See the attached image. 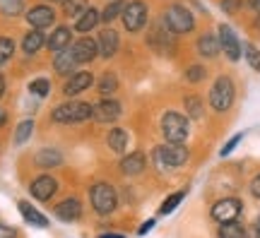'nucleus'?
<instances>
[{"label":"nucleus","instance_id":"c9c22d12","mask_svg":"<svg viewBox=\"0 0 260 238\" xmlns=\"http://www.w3.org/2000/svg\"><path fill=\"white\" fill-rule=\"evenodd\" d=\"M15 58V41L10 37H0V65L10 63Z\"/></svg>","mask_w":260,"mask_h":238},{"label":"nucleus","instance_id":"8fccbe9b","mask_svg":"<svg viewBox=\"0 0 260 238\" xmlns=\"http://www.w3.org/2000/svg\"><path fill=\"white\" fill-rule=\"evenodd\" d=\"M46 3H53V5H56V3H63V0H46Z\"/></svg>","mask_w":260,"mask_h":238},{"label":"nucleus","instance_id":"f257e3e1","mask_svg":"<svg viewBox=\"0 0 260 238\" xmlns=\"http://www.w3.org/2000/svg\"><path fill=\"white\" fill-rule=\"evenodd\" d=\"M89 118H92V104L77 99V96L58 104L51 111V120L58 125H77V123H84Z\"/></svg>","mask_w":260,"mask_h":238},{"label":"nucleus","instance_id":"423d86ee","mask_svg":"<svg viewBox=\"0 0 260 238\" xmlns=\"http://www.w3.org/2000/svg\"><path fill=\"white\" fill-rule=\"evenodd\" d=\"M161 135L167 142H186L188 135H190L188 116L178 113V111H167L161 116Z\"/></svg>","mask_w":260,"mask_h":238},{"label":"nucleus","instance_id":"79ce46f5","mask_svg":"<svg viewBox=\"0 0 260 238\" xmlns=\"http://www.w3.org/2000/svg\"><path fill=\"white\" fill-rule=\"evenodd\" d=\"M251 195L253 197H260V174L251 181Z\"/></svg>","mask_w":260,"mask_h":238},{"label":"nucleus","instance_id":"c756f323","mask_svg":"<svg viewBox=\"0 0 260 238\" xmlns=\"http://www.w3.org/2000/svg\"><path fill=\"white\" fill-rule=\"evenodd\" d=\"M34 128H37V125H34V120L31 118H24L22 123H17V128H15V138H12L15 140V145L22 147L24 142H29V138L34 135Z\"/></svg>","mask_w":260,"mask_h":238},{"label":"nucleus","instance_id":"a878e982","mask_svg":"<svg viewBox=\"0 0 260 238\" xmlns=\"http://www.w3.org/2000/svg\"><path fill=\"white\" fill-rule=\"evenodd\" d=\"M106 147L111 149L113 154H123V152L128 149V132H125V128L113 125V128L106 132Z\"/></svg>","mask_w":260,"mask_h":238},{"label":"nucleus","instance_id":"a19ab883","mask_svg":"<svg viewBox=\"0 0 260 238\" xmlns=\"http://www.w3.org/2000/svg\"><path fill=\"white\" fill-rule=\"evenodd\" d=\"M0 238H17V231L12 229V226H5V224H0Z\"/></svg>","mask_w":260,"mask_h":238},{"label":"nucleus","instance_id":"f3484780","mask_svg":"<svg viewBox=\"0 0 260 238\" xmlns=\"http://www.w3.org/2000/svg\"><path fill=\"white\" fill-rule=\"evenodd\" d=\"M58 190V181L53 178V176H37L34 181H31V185H29V192H31V197L34 200H41V202H46L51 200L53 195H56Z\"/></svg>","mask_w":260,"mask_h":238},{"label":"nucleus","instance_id":"ea45409f","mask_svg":"<svg viewBox=\"0 0 260 238\" xmlns=\"http://www.w3.org/2000/svg\"><path fill=\"white\" fill-rule=\"evenodd\" d=\"M243 140V132H239V135H234L232 140H229V142H226V145L222 147V149H219V154L222 156H229L234 152V149H236V147H239V142H241Z\"/></svg>","mask_w":260,"mask_h":238},{"label":"nucleus","instance_id":"1a4fd4ad","mask_svg":"<svg viewBox=\"0 0 260 238\" xmlns=\"http://www.w3.org/2000/svg\"><path fill=\"white\" fill-rule=\"evenodd\" d=\"M24 19L31 29H48L56 27L58 12L51 3H39V5H31L29 10H24Z\"/></svg>","mask_w":260,"mask_h":238},{"label":"nucleus","instance_id":"3c124183","mask_svg":"<svg viewBox=\"0 0 260 238\" xmlns=\"http://www.w3.org/2000/svg\"><path fill=\"white\" fill-rule=\"evenodd\" d=\"M258 229H260V221H258Z\"/></svg>","mask_w":260,"mask_h":238},{"label":"nucleus","instance_id":"7c9ffc66","mask_svg":"<svg viewBox=\"0 0 260 238\" xmlns=\"http://www.w3.org/2000/svg\"><path fill=\"white\" fill-rule=\"evenodd\" d=\"M29 94L39 96V99H46L48 94H51V80L48 77H34L29 82Z\"/></svg>","mask_w":260,"mask_h":238},{"label":"nucleus","instance_id":"5701e85b","mask_svg":"<svg viewBox=\"0 0 260 238\" xmlns=\"http://www.w3.org/2000/svg\"><path fill=\"white\" fill-rule=\"evenodd\" d=\"M121 89V80L116 70H104L102 77L96 80V92L99 96H116V92Z\"/></svg>","mask_w":260,"mask_h":238},{"label":"nucleus","instance_id":"09e8293b","mask_svg":"<svg viewBox=\"0 0 260 238\" xmlns=\"http://www.w3.org/2000/svg\"><path fill=\"white\" fill-rule=\"evenodd\" d=\"M253 27L260 31V12H255V22H253Z\"/></svg>","mask_w":260,"mask_h":238},{"label":"nucleus","instance_id":"4c0bfd02","mask_svg":"<svg viewBox=\"0 0 260 238\" xmlns=\"http://www.w3.org/2000/svg\"><path fill=\"white\" fill-rule=\"evenodd\" d=\"M183 197H186V190H181V192H174V195H169L167 200L161 202V207H159V212L161 214H171V212L176 210L178 205L183 202Z\"/></svg>","mask_w":260,"mask_h":238},{"label":"nucleus","instance_id":"20e7f679","mask_svg":"<svg viewBox=\"0 0 260 238\" xmlns=\"http://www.w3.org/2000/svg\"><path fill=\"white\" fill-rule=\"evenodd\" d=\"M188 156H190V152H188V147L183 145V142H167V145H159L157 149H154L152 159H154V164H157L161 171H167V168L183 166L188 161Z\"/></svg>","mask_w":260,"mask_h":238},{"label":"nucleus","instance_id":"2f4dec72","mask_svg":"<svg viewBox=\"0 0 260 238\" xmlns=\"http://www.w3.org/2000/svg\"><path fill=\"white\" fill-rule=\"evenodd\" d=\"M60 8H63V15L65 17H77L84 8H89V0H63L60 3Z\"/></svg>","mask_w":260,"mask_h":238},{"label":"nucleus","instance_id":"9d476101","mask_svg":"<svg viewBox=\"0 0 260 238\" xmlns=\"http://www.w3.org/2000/svg\"><path fill=\"white\" fill-rule=\"evenodd\" d=\"M70 53L77 60V65H89L99 58V44H96L94 37L82 34L80 39H75L73 44H70Z\"/></svg>","mask_w":260,"mask_h":238},{"label":"nucleus","instance_id":"a211bd4d","mask_svg":"<svg viewBox=\"0 0 260 238\" xmlns=\"http://www.w3.org/2000/svg\"><path fill=\"white\" fill-rule=\"evenodd\" d=\"M73 27H68V24H58L53 27V31L46 37V48L51 53H58V51H65V48H70L73 44Z\"/></svg>","mask_w":260,"mask_h":238},{"label":"nucleus","instance_id":"e433bc0d","mask_svg":"<svg viewBox=\"0 0 260 238\" xmlns=\"http://www.w3.org/2000/svg\"><path fill=\"white\" fill-rule=\"evenodd\" d=\"M205 77H207V67H205V65L193 63V65H188L186 67V82L198 84V82H203Z\"/></svg>","mask_w":260,"mask_h":238},{"label":"nucleus","instance_id":"f704fd0d","mask_svg":"<svg viewBox=\"0 0 260 238\" xmlns=\"http://www.w3.org/2000/svg\"><path fill=\"white\" fill-rule=\"evenodd\" d=\"M243 58L253 67V73H260V48L253 44H243Z\"/></svg>","mask_w":260,"mask_h":238},{"label":"nucleus","instance_id":"49530a36","mask_svg":"<svg viewBox=\"0 0 260 238\" xmlns=\"http://www.w3.org/2000/svg\"><path fill=\"white\" fill-rule=\"evenodd\" d=\"M3 94H5V77L0 75V99H3Z\"/></svg>","mask_w":260,"mask_h":238},{"label":"nucleus","instance_id":"4be33fe9","mask_svg":"<svg viewBox=\"0 0 260 238\" xmlns=\"http://www.w3.org/2000/svg\"><path fill=\"white\" fill-rule=\"evenodd\" d=\"M118 168H121V174H125V176H138L147 168V156L142 154V152H130V154H125L121 159Z\"/></svg>","mask_w":260,"mask_h":238},{"label":"nucleus","instance_id":"412c9836","mask_svg":"<svg viewBox=\"0 0 260 238\" xmlns=\"http://www.w3.org/2000/svg\"><path fill=\"white\" fill-rule=\"evenodd\" d=\"M22 53L27 55V58H31V55H37L41 48H46V34H44V29H31L29 27V31L22 37Z\"/></svg>","mask_w":260,"mask_h":238},{"label":"nucleus","instance_id":"dca6fc26","mask_svg":"<svg viewBox=\"0 0 260 238\" xmlns=\"http://www.w3.org/2000/svg\"><path fill=\"white\" fill-rule=\"evenodd\" d=\"M99 24H102V10H96L94 5H89V8H84L82 12L75 17L73 29L77 34H92Z\"/></svg>","mask_w":260,"mask_h":238},{"label":"nucleus","instance_id":"c85d7f7f","mask_svg":"<svg viewBox=\"0 0 260 238\" xmlns=\"http://www.w3.org/2000/svg\"><path fill=\"white\" fill-rule=\"evenodd\" d=\"M183 109L188 111V118H193V120H200L205 116V104L195 94H188L186 99H183Z\"/></svg>","mask_w":260,"mask_h":238},{"label":"nucleus","instance_id":"ddd939ff","mask_svg":"<svg viewBox=\"0 0 260 238\" xmlns=\"http://www.w3.org/2000/svg\"><path fill=\"white\" fill-rule=\"evenodd\" d=\"M217 37H219V46H222V53L232 60V63H236V60H241L243 55V44L239 41V37H236V31H234L229 24H219V29H217Z\"/></svg>","mask_w":260,"mask_h":238},{"label":"nucleus","instance_id":"0eeeda50","mask_svg":"<svg viewBox=\"0 0 260 238\" xmlns=\"http://www.w3.org/2000/svg\"><path fill=\"white\" fill-rule=\"evenodd\" d=\"M89 200H92V207L96 214H111L116 207H118V195H116V188L111 183H94L89 188Z\"/></svg>","mask_w":260,"mask_h":238},{"label":"nucleus","instance_id":"72a5a7b5","mask_svg":"<svg viewBox=\"0 0 260 238\" xmlns=\"http://www.w3.org/2000/svg\"><path fill=\"white\" fill-rule=\"evenodd\" d=\"M219 238H246V229L239 221H226L219 226Z\"/></svg>","mask_w":260,"mask_h":238},{"label":"nucleus","instance_id":"f03ea898","mask_svg":"<svg viewBox=\"0 0 260 238\" xmlns=\"http://www.w3.org/2000/svg\"><path fill=\"white\" fill-rule=\"evenodd\" d=\"M234 101H236V84L229 75H219L210 87V94H207L210 109L214 113H226L234 106Z\"/></svg>","mask_w":260,"mask_h":238},{"label":"nucleus","instance_id":"aec40b11","mask_svg":"<svg viewBox=\"0 0 260 238\" xmlns=\"http://www.w3.org/2000/svg\"><path fill=\"white\" fill-rule=\"evenodd\" d=\"M75 70H80V65H77V60L73 58L70 48H65V51H58V53H53V73H56L58 77L68 80V77H70Z\"/></svg>","mask_w":260,"mask_h":238},{"label":"nucleus","instance_id":"6ab92c4d","mask_svg":"<svg viewBox=\"0 0 260 238\" xmlns=\"http://www.w3.org/2000/svg\"><path fill=\"white\" fill-rule=\"evenodd\" d=\"M195 48H198V55H203L207 60H212L217 55L222 53V46H219V37L214 34V31H205L198 37L195 41Z\"/></svg>","mask_w":260,"mask_h":238},{"label":"nucleus","instance_id":"393cba45","mask_svg":"<svg viewBox=\"0 0 260 238\" xmlns=\"http://www.w3.org/2000/svg\"><path fill=\"white\" fill-rule=\"evenodd\" d=\"M34 164L39 168H56V166L63 164V154L56 147H44V149H39L34 154Z\"/></svg>","mask_w":260,"mask_h":238},{"label":"nucleus","instance_id":"c03bdc74","mask_svg":"<svg viewBox=\"0 0 260 238\" xmlns=\"http://www.w3.org/2000/svg\"><path fill=\"white\" fill-rule=\"evenodd\" d=\"M246 5H248L253 12H260V0H246Z\"/></svg>","mask_w":260,"mask_h":238},{"label":"nucleus","instance_id":"7ed1b4c3","mask_svg":"<svg viewBox=\"0 0 260 238\" xmlns=\"http://www.w3.org/2000/svg\"><path fill=\"white\" fill-rule=\"evenodd\" d=\"M164 24H167L176 37H183V34H190L195 31V15L186 5H181V3H171L167 10H164Z\"/></svg>","mask_w":260,"mask_h":238},{"label":"nucleus","instance_id":"58836bf2","mask_svg":"<svg viewBox=\"0 0 260 238\" xmlns=\"http://www.w3.org/2000/svg\"><path fill=\"white\" fill-rule=\"evenodd\" d=\"M243 3H246V0H222V10L226 15H236V12L243 8Z\"/></svg>","mask_w":260,"mask_h":238},{"label":"nucleus","instance_id":"6e6552de","mask_svg":"<svg viewBox=\"0 0 260 238\" xmlns=\"http://www.w3.org/2000/svg\"><path fill=\"white\" fill-rule=\"evenodd\" d=\"M123 116V104L116 96H102L92 104V120L99 125H113Z\"/></svg>","mask_w":260,"mask_h":238},{"label":"nucleus","instance_id":"4468645a","mask_svg":"<svg viewBox=\"0 0 260 238\" xmlns=\"http://www.w3.org/2000/svg\"><path fill=\"white\" fill-rule=\"evenodd\" d=\"M96 44H99V58L111 60V58H116L118 51H121V34L109 24V27L99 29V34H96Z\"/></svg>","mask_w":260,"mask_h":238},{"label":"nucleus","instance_id":"b1692460","mask_svg":"<svg viewBox=\"0 0 260 238\" xmlns=\"http://www.w3.org/2000/svg\"><path fill=\"white\" fill-rule=\"evenodd\" d=\"M53 212H56V217L60 221H75V219H80V214H82V202L77 200V197H68L60 205H56Z\"/></svg>","mask_w":260,"mask_h":238},{"label":"nucleus","instance_id":"de8ad7c7","mask_svg":"<svg viewBox=\"0 0 260 238\" xmlns=\"http://www.w3.org/2000/svg\"><path fill=\"white\" fill-rule=\"evenodd\" d=\"M99 238H125V236H121V233H102Z\"/></svg>","mask_w":260,"mask_h":238},{"label":"nucleus","instance_id":"bb28decb","mask_svg":"<svg viewBox=\"0 0 260 238\" xmlns=\"http://www.w3.org/2000/svg\"><path fill=\"white\" fill-rule=\"evenodd\" d=\"M125 3H128V0H109V3H106V8L102 10V24L109 27V24H113L116 19H121Z\"/></svg>","mask_w":260,"mask_h":238},{"label":"nucleus","instance_id":"9b49d317","mask_svg":"<svg viewBox=\"0 0 260 238\" xmlns=\"http://www.w3.org/2000/svg\"><path fill=\"white\" fill-rule=\"evenodd\" d=\"M174 41H176V34L164 24V19H159V22L152 24V29H149V34H147V44L157 53H169L174 48Z\"/></svg>","mask_w":260,"mask_h":238},{"label":"nucleus","instance_id":"f8f14e48","mask_svg":"<svg viewBox=\"0 0 260 238\" xmlns=\"http://www.w3.org/2000/svg\"><path fill=\"white\" fill-rule=\"evenodd\" d=\"M94 84H96V80H94L92 70H75V73L65 80L63 94L68 96V99H75V96H80V94L89 92Z\"/></svg>","mask_w":260,"mask_h":238},{"label":"nucleus","instance_id":"2eb2a0df","mask_svg":"<svg viewBox=\"0 0 260 238\" xmlns=\"http://www.w3.org/2000/svg\"><path fill=\"white\" fill-rule=\"evenodd\" d=\"M241 214V200L236 197H226V200H219L212 207V219L219 221V224H226V221H236Z\"/></svg>","mask_w":260,"mask_h":238},{"label":"nucleus","instance_id":"37998d69","mask_svg":"<svg viewBox=\"0 0 260 238\" xmlns=\"http://www.w3.org/2000/svg\"><path fill=\"white\" fill-rule=\"evenodd\" d=\"M152 226H154V219H149V221H145V224H142V226H140V236H145V233H147L149 229H152Z\"/></svg>","mask_w":260,"mask_h":238},{"label":"nucleus","instance_id":"cd10ccee","mask_svg":"<svg viewBox=\"0 0 260 238\" xmlns=\"http://www.w3.org/2000/svg\"><path fill=\"white\" fill-rule=\"evenodd\" d=\"M17 207H19V212H22V217H24L29 224H34V226H39V229H46V226H48V219L44 217V214H41V212L34 210V207H31L29 202L22 200Z\"/></svg>","mask_w":260,"mask_h":238},{"label":"nucleus","instance_id":"473e14b6","mask_svg":"<svg viewBox=\"0 0 260 238\" xmlns=\"http://www.w3.org/2000/svg\"><path fill=\"white\" fill-rule=\"evenodd\" d=\"M24 12V0H0V15L17 17Z\"/></svg>","mask_w":260,"mask_h":238},{"label":"nucleus","instance_id":"a18cd8bd","mask_svg":"<svg viewBox=\"0 0 260 238\" xmlns=\"http://www.w3.org/2000/svg\"><path fill=\"white\" fill-rule=\"evenodd\" d=\"M5 123H8V111L0 106V128H5Z\"/></svg>","mask_w":260,"mask_h":238},{"label":"nucleus","instance_id":"39448f33","mask_svg":"<svg viewBox=\"0 0 260 238\" xmlns=\"http://www.w3.org/2000/svg\"><path fill=\"white\" fill-rule=\"evenodd\" d=\"M121 22H123V29H125L128 34H140L149 22L147 3H145V0H128L125 8H123Z\"/></svg>","mask_w":260,"mask_h":238}]
</instances>
